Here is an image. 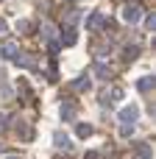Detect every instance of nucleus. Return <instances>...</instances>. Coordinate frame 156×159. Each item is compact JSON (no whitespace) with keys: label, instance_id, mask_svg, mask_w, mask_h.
I'll return each instance as SVG.
<instances>
[{"label":"nucleus","instance_id":"2","mask_svg":"<svg viewBox=\"0 0 156 159\" xmlns=\"http://www.w3.org/2000/svg\"><path fill=\"white\" fill-rule=\"evenodd\" d=\"M117 120H120V126H134V123L140 120V106H137V103H126V106L120 109Z\"/></svg>","mask_w":156,"mask_h":159},{"label":"nucleus","instance_id":"13","mask_svg":"<svg viewBox=\"0 0 156 159\" xmlns=\"http://www.w3.org/2000/svg\"><path fill=\"white\" fill-rule=\"evenodd\" d=\"M140 56V45H126V50H123V59L126 61H134Z\"/></svg>","mask_w":156,"mask_h":159},{"label":"nucleus","instance_id":"11","mask_svg":"<svg viewBox=\"0 0 156 159\" xmlns=\"http://www.w3.org/2000/svg\"><path fill=\"white\" fill-rule=\"evenodd\" d=\"M137 89L148 95V92L154 89V75H145V78H140V81H137Z\"/></svg>","mask_w":156,"mask_h":159},{"label":"nucleus","instance_id":"6","mask_svg":"<svg viewBox=\"0 0 156 159\" xmlns=\"http://www.w3.org/2000/svg\"><path fill=\"white\" fill-rule=\"evenodd\" d=\"M112 73H114V70H112V64H109L106 59H98V61H95V75H98L100 81L112 78Z\"/></svg>","mask_w":156,"mask_h":159},{"label":"nucleus","instance_id":"14","mask_svg":"<svg viewBox=\"0 0 156 159\" xmlns=\"http://www.w3.org/2000/svg\"><path fill=\"white\" fill-rule=\"evenodd\" d=\"M14 126H17V131L22 134V140H33V137H31V134H33V131H31V126H25V123H20V120H17Z\"/></svg>","mask_w":156,"mask_h":159},{"label":"nucleus","instance_id":"15","mask_svg":"<svg viewBox=\"0 0 156 159\" xmlns=\"http://www.w3.org/2000/svg\"><path fill=\"white\" fill-rule=\"evenodd\" d=\"M137 154L142 159H151V145L148 143H137Z\"/></svg>","mask_w":156,"mask_h":159},{"label":"nucleus","instance_id":"10","mask_svg":"<svg viewBox=\"0 0 156 159\" xmlns=\"http://www.w3.org/2000/svg\"><path fill=\"white\" fill-rule=\"evenodd\" d=\"M0 53H3V59H11V61H14V56L20 53V48H17L14 42H6V45L0 48Z\"/></svg>","mask_w":156,"mask_h":159},{"label":"nucleus","instance_id":"4","mask_svg":"<svg viewBox=\"0 0 156 159\" xmlns=\"http://www.w3.org/2000/svg\"><path fill=\"white\" fill-rule=\"evenodd\" d=\"M75 112H78L75 101H64V103L59 106V117H61L64 123H73V120H75Z\"/></svg>","mask_w":156,"mask_h":159},{"label":"nucleus","instance_id":"17","mask_svg":"<svg viewBox=\"0 0 156 159\" xmlns=\"http://www.w3.org/2000/svg\"><path fill=\"white\" fill-rule=\"evenodd\" d=\"M145 28H148V31L156 28V14H145Z\"/></svg>","mask_w":156,"mask_h":159},{"label":"nucleus","instance_id":"9","mask_svg":"<svg viewBox=\"0 0 156 159\" xmlns=\"http://www.w3.org/2000/svg\"><path fill=\"white\" fill-rule=\"evenodd\" d=\"M89 87H92V78L89 75H78L73 81V89H78V92H89Z\"/></svg>","mask_w":156,"mask_h":159},{"label":"nucleus","instance_id":"24","mask_svg":"<svg viewBox=\"0 0 156 159\" xmlns=\"http://www.w3.org/2000/svg\"><path fill=\"white\" fill-rule=\"evenodd\" d=\"M0 151H3V145H0Z\"/></svg>","mask_w":156,"mask_h":159},{"label":"nucleus","instance_id":"1","mask_svg":"<svg viewBox=\"0 0 156 159\" xmlns=\"http://www.w3.org/2000/svg\"><path fill=\"white\" fill-rule=\"evenodd\" d=\"M142 20V6L137 3V0H128L126 6H123V22H128V25H137Z\"/></svg>","mask_w":156,"mask_h":159},{"label":"nucleus","instance_id":"7","mask_svg":"<svg viewBox=\"0 0 156 159\" xmlns=\"http://www.w3.org/2000/svg\"><path fill=\"white\" fill-rule=\"evenodd\" d=\"M123 95H126V92H123L120 87H114V89H106V92L100 95V103H103V106H109V103H117V101H123Z\"/></svg>","mask_w":156,"mask_h":159},{"label":"nucleus","instance_id":"8","mask_svg":"<svg viewBox=\"0 0 156 159\" xmlns=\"http://www.w3.org/2000/svg\"><path fill=\"white\" fill-rule=\"evenodd\" d=\"M53 145H56L59 151H67V154L73 151V140H70L64 131H56V134H53Z\"/></svg>","mask_w":156,"mask_h":159},{"label":"nucleus","instance_id":"18","mask_svg":"<svg viewBox=\"0 0 156 159\" xmlns=\"http://www.w3.org/2000/svg\"><path fill=\"white\" fill-rule=\"evenodd\" d=\"M8 123H11V120H8V115H3V112H0V134L8 129Z\"/></svg>","mask_w":156,"mask_h":159},{"label":"nucleus","instance_id":"21","mask_svg":"<svg viewBox=\"0 0 156 159\" xmlns=\"http://www.w3.org/2000/svg\"><path fill=\"white\" fill-rule=\"evenodd\" d=\"M6 28H8V25H6V20H0V34H6Z\"/></svg>","mask_w":156,"mask_h":159},{"label":"nucleus","instance_id":"5","mask_svg":"<svg viewBox=\"0 0 156 159\" xmlns=\"http://www.w3.org/2000/svg\"><path fill=\"white\" fill-rule=\"evenodd\" d=\"M75 39H78V34H75V25H73V22L61 25V42H59V45L70 48V45H75Z\"/></svg>","mask_w":156,"mask_h":159},{"label":"nucleus","instance_id":"19","mask_svg":"<svg viewBox=\"0 0 156 159\" xmlns=\"http://www.w3.org/2000/svg\"><path fill=\"white\" fill-rule=\"evenodd\" d=\"M120 134H123V137H131V134H134V126H120Z\"/></svg>","mask_w":156,"mask_h":159},{"label":"nucleus","instance_id":"3","mask_svg":"<svg viewBox=\"0 0 156 159\" xmlns=\"http://www.w3.org/2000/svg\"><path fill=\"white\" fill-rule=\"evenodd\" d=\"M103 25H112V20H106L100 11H92V14L87 17V28H89V31H100Z\"/></svg>","mask_w":156,"mask_h":159},{"label":"nucleus","instance_id":"16","mask_svg":"<svg viewBox=\"0 0 156 159\" xmlns=\"http://www.w3.org/2000/svg\"><path fill=\"white\" fill-rule=\"evenodd\" d=\"M17 31H20V34H31V22H28V20H20V22H17Z\"/></svg>","mask_w":156,"mask_h":159},{"label":"nucleus","instance_id":"23","mask_svg":"<svg viewBox=\"0 0 156 159\" xmlns=\"http://www.w3.org/2000/svg\"><path fill=\"white\" fill-rule=\"evenodd\" d=\"M67 3H75V0H67Z\"/></svg>","mask_w":156,"mask_h":159},{"label":"nucleus","instance_id":"22","mask_svg":"<svg viewBox=\"0 0 156 159\" xmlns=\"http://www.w3.org/2000/svg\"><path fill=\"white\" fill-rule=\"evenodd\" d=\"M6 159H22V157H17V154H8V157H6Z\"/></svg>","mask_w":156,"mask_h":159},{"label":"nucleus","instance_id":"12","mask_svg":"<svg viewBox=\"0 0 156 159\" xmlns=\"http://www.w3.org/2000/svg\"><path fill=\"white\" fill-rule=\"evenodd\" d=\"M92 131H95V129H92L89 123H75V134H78L81 140H87V137H92Z\"/></svg>","mask_w":156,"mask_h":159},{"label":"nucleus","instance_id":"20","mask_svg":"<svg viewBox=\"0 0 156 159\" xmlns=\"http://www.w3.org/2000/svg\"><path fill=\"white\" fill-rule=\"evenodd\" d=\"M84 159H100V157H98V151H89V154H87Z\"/></svg>","mask_w":156,"mask_h":159}]
</instances>
